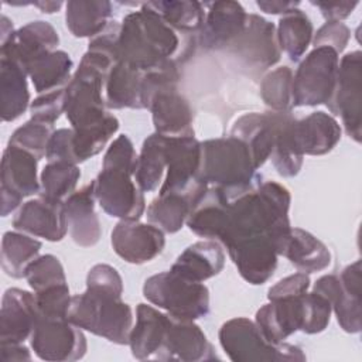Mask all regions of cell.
I'll return each instance as SVG.
<instances>
[{"mask_svg": "<svg viewBox=\"0 0 362 362\" xmlns=\"http://www.w3.org/2000/svg\"><path fill=\"white\" fill-rule=\"evenodd\" d=\"M122 294L123 280L119 272L110 264H95L88 272L86 290L71 298L68 321L113 344L126 345L133 313Z\"/></svg>", "mask_w": 362, "mask_h": 362, "instance_id": "cell-1", "label": "cell"}, {"mask_svg": "<svg viewBox=\"0 0 362 362\" xmlns=\"http://www.w3.org/2000/svg\"><path fill=\"white\" fill-rule=\"evenodd\" d=\"M181 38L164 18L147 3L129 13L120 23L117 38V61L140 72L161 68L171 61L178 62Z\"/></svg>", "mask_w": 362, "mask_h": 362, "instance_id": "cell-2", "label": "cell"}, {"mask_svg": "<svg viewBox=\"0 0 362 362\" xmlns=\"http://www.w3.org/2000/svg\"><path fill=\"white\" fill-rule=\"evenodd\" d=\"M137 164L134 146L127 134L117 136L107 147L95 184L100 208L120 221H139L146 211L143 191L133 181Z\"/></svg>", "mask_w": 362, "mask_h": 362, "instance_id": "cell-3", "label": "cell"}, {"mask_svg": "<svg viewBox=\"0 0 362 362\" xmlns=\"http://www.w3.org/2000/svg\"><path fill=\"white\" fill-rule=\"evenodd\" d=\"M201 148L199 177L209 187L242 189L262 178L256 173L249 147L233 136L201 141Z\"/></svg>", "mask_w": 362, "mask_h": 362, "instance_id": "cell-4", "label": "cell"}, {"mask_svg": "<svg viewBox=\"0 0 362 362\" xmlns=\"http://www.w3.org/2000/svg\"><path fill=\"white\" fill-rule=\"evenodd\" d=\"M219 344L233 362H303L305 354L301 348L281 342H269L255 321L236 317L222 324L218 332Z\"/></svg>", "mask_w": 362, "mask_h": 362, "instance_id": "cell-5", "label": "cell"}, {"mask_svg": "<svg viewBox=\"0 0 362 362\" xmlns=\"http://www.w3.org/2000/svg\"><path fill=\"white\" fill-rule=\"evenodd\" d=\"M143 296L148 303L177 318L195 321L209 314L208 287L171 270L150 276L143 284Z\"/></svg>", "mask_w": 362, "mask_h": 362, "instance_id": "cell-6", "label": "cell"}, {"mask_svg": "<svg viewBox=\"0 0 362 362\" xmlns=\"http://www.w3.org/2000/svg\"><path fill=\"white\" fill-rule=\"evenodd\" d=\"M339 54L331 47H314L293 76V106L327 105L335 90Z\"/></svg>", "mask_w": 362, "mask_h": 362, "instance_id": "cell-7", "label": "cell"}, {"mask_svg": "<svg viewBox=\"0 0 362 362\" xmlns=\"http://www.w3.org/2000/svg\"><path fill=\"white\" fill-rule=\"evenodd\" d=\"M167 170L158 194L184 192L202 197L208 184L201 180V141L195 136L165 137Z\"/></svg>", "mask_w": 362, "mask_h": 362, "instance_id": "cell-8", "label": "cell"}, {"mask_svg": "<svg viewBox=\"0 0 362 362\" xmlns=\"http://www.w3.org/2000/svg\"><path fill=\"white\" fill-rule=\"evenodd\" d=\"M362 54L352 51L339 61L334 95L327 103L331 113L341 116L344 129L356 143L361 141L362 116Z\"/></svg>", "mask_w": 362, "mask_h": 362, "instance_id": "cell-9", "label": "cell"}, {"mask_svg": "<svg viewBox=\"0 0 362 362\" xmlns=\"http://www.w3.org/2000/svg\"><path fill=\"white\" fill-rule=\"evenodd\" d=\"M34 354L42 361L72 362L85 356L88 344L82 329L68 318H40L30 337Z\"/></svg>", "mask_w": 362, "mask_h": 362, "instance_id": "cell-10", "label": "cell"}, {"mask_svg": "<svg viewBox=\"0 0 362 362\" xmlns=\"http://www.w3.org/2000/svg\"><path fill=\"white\" fill-rule=\"evenodd\" d=\"M110 243L115 253L132 264H143L156 259L165 246L164 232L139 221H119L112 233Z\"/></svg>", "mask_w": 362, "mask_h": 362, "instance_id": "cell-11", "label": "cell"}, {"mask_svg": "<svg viewBox=\"0 0 362 362\" xmlns=\"http://www.w3.org/2000/svg\"><path fill=\"white\" fill-rule=\"evenodd\" d=\"M154 359L201 362L218 359L212 344L192 320L171 315L163 345Z\"/></svg>", "mask_w": 362, "mask_h": 362, "instance_id": "cell-12", "label": "cell"}, {"mask_svg": "<svg viewBox=\"0 0 362 362\" xmlns=\"http://www.w3.org/2000/svg\"><path fill=\"white\" fill-rule=\"evenodd\" d=\"M305 293L269 300L267 304L256 311L255 322L269 342L281 344L291 334L303 331L305 322Z\"/></svg>", "mask_w": 362, "mask_h": 362, "instance_id": "cell-13", "label": "cell"}, {"mask_svg": "<svg viewBox=\"0 0 362 362\" xmlns=\"http://www.w3.org/2000/svg\"><path fill=\"white\" fill-rule=\"evenodd\" d=\"M147 109L151 112L156 133L165 137L194 136L192 109L177 85L158 88L151 95Z\"/></svg>", "mask_w": 362, "mask_h": 362, "instance_id": "cell-14", "label": "cell"}, {"mask_svg": "<svg viewBox=\"0 0 362 362\" xmlns=\"http://www.w3.org/2000/svg\"><path fill=\"white\" fill-rule=\"evenodd\" d=\"M229 51L255 68L267 69L276 65L281 55L276 25L259 14H247L245 31L229 47Z\"/></svg>", "mask_w": 362, "mask_h": 362, "instance_id": "cell-15", "label": "cell"}, {"mask_svg": "<svg viewBox=\"0 0 362 362\" xmlns=\"http://www.w3.org/2000/svg\"><path fill=\"white\" fill-rule=\"evenodd\" d=\"M208 7L204 25L199 31V42L206 49L230 47L245 31L247 13L238 1L219 0L205 3Z\"/></svg>", "mask_w": 362, "mask_h": 362, "instance_id": "cell-16", "label": "cell"}, {"mask_svg": "<svg viewBox=\"0 0 362 362\" xmlns=\"http://www.w3.org/2000/svg\"><path fill=\"white\" fill-rule=\"evenodd\" d=\"M13 228L34 238L59 242L68 230L64 202L49 201L42 197L30 199L20 206L13 219Z\"/></svg>", "mask_w": 362, "mask_h": 362, "instance_id": "cell-17", "label": "cell"}, {"mask_svg": "<svg viewBox=\"0 0 362 362\" xmlns=\"http://www.w3.org/2000/svg\"><path fill=\"white\" fill-rule=\"evenodd\" d=\"M58 44L57 30L47 21L35 20L1 37L0 58L14 61L25 69L30 61L44 52L55 51Z\"/></svg>", "mask_w": 362, "mask_h": 362, "instance_id": "cell-18", "label": "cell"}, {"mask_svg": "<svg viewBox=\"0 0 362 362\" xmlns=\"http://www.w3.org/2000/svg\"><path fill=\"white\" fill-rule=\"evenodd\" d=\"M38 321L35 297L27 290L7 288L0 308V344H23Z\"/></svg>", "mask_w": 362, "mask_h": 362, "instance_id": "cell-19", "label": "cell"}, {"mask_svg": "<svg viewBox=\"0 0 362 362\" xmlns=\"http://www.w3.org/2000/svg\"><path fill=\"white\" fill-rule=\"evenodd\" d=\"M287 112H252L240 116L232 126L230 136L242 140L250 151L255 167L259 170L272 156L277 130Z\"/></svg>", "mask_w": 362, "mask_h": 362, "instance_id": "cell-20", "label": "cell"}, {"mask_svg": "<svg viewBox=\"0 0 362 362\" xmlns=\"http://www.w3.org/2000/svg\"><path fill=\"white\" fill-rule=\"evenodd\" d=\"M95 184L90 181L72 192L64 201L65 218L72 240L81 247L95 246L102 235L99 218L95 212Z\"/></svg>", "mask_w": 362, "mask_h": 362, "instance_id": "cell-21", "label": "cell"}, {"mask_svg": "<svg viewBox=\"0 0 362 362\" xmlns=\"http://www.w3.org/2000/svg\"><path fill=\"white\" fill-rule=\"evenodd\" d=\"M293 137L303 156H322L341 140V126L334 116L318 110L303 119H294Z\"/></svg>", "mask_w": 362, "mask_h": 362, "instance_id": "cell-22", "label": "cell"}, {"mask_svg": "<svg viewBox=\"0 0 362 362\" xmlns=\"http://www.w3.org/2000/svg\"><path fill=\"white\" fill-rule=\"evenodd\" d=\"M171 315L164 314L153 305L140 303L136 308V324L129 334V342L133 358L139 361L154 359L160 351Z\"/></svg>", "mask_w": 362, "mask_h": 362, "instance_id": "cell-23", "label": "cell"}, {"mask_svg": "<svg viewBox=\"0 0 362 362\" xmlns=\"http://www.w3.org/2000/svg\"><path fill=\"white\" fill-rule=\"evenodd\" d=\"M225 266V252L216 240H199L189 245L173 263L171 272L189 280L202 283L216 274Z\"/></svg>", "mask_w": 362, "mask_h": 362, "instance_id": "cell-24", "label": "cell"}, {"mask_svg": "<svg viewBox=\"0 0 362 362\" xmlns=\"http://www.w3.org/2000/svg\"><path fill=\"white\" fill-rule=\"evenodd\" d=\"M37 163L38 160L27 150L7 144L1 157L0 188L17 192L23 197L40 194Z\"/></svg>", "mask_w": 362, "mask_h": 362, "instance_id": "cell-25", "label": "cell"}, {"mask_svg": "<svg viewBox=\"0 0 362 362\" xmlns=\"http://www.w3.org/2000/svg\"><path fill=\"white\" fill-rule=\"evenodd\" d=\"M280 256L307 274L325 270L331 264V253L325 243L301 228H291Z\"/></svg>", "mask_w": 362, "mask_h": 362, "instance_id": "cell-26", "label": "cell"}, {"mask_svg": "<svg viewBox=\"0 0 362 362\" xmlns=\"http://www.w3.org/2000/svg\"><path fill=\"white\" fill-rule=\"evenodd\" d=\"M313 291L322 294L331 303L338 324L345 332L358 334L361 331V293L346 290L337 274L320 277L314 283Z\"/></svg>", "mask_w": 362, "mask_h": 362, "instance_id": "cell-27", "label": "cell"}, {"mask_svg": "<svg viewBox=\"0 0 362 362\" xmlns=\"http://www.w3.org/2000/svg\"><path fill=\"white\" fill-rule=\"evenodd\" d=\"M25 69L14 61L0 58V102L3 122H14L30 107Z\"/></svg>", "mask_w": 362, "mask_h": 362, "instance_id": "cell-28", "label": "cell"}, {"mask_svg": "<svg viewBox=\"0 0 362 362\" xmlns=\"http://www.w3.org/2000/svg\"><path fill=\"white\" fill-rule=\"evenodd\" d=\"M66 28L76 38H93L110 23L112 3L107 0H71L65 4Z\"/></svg>", "mask_w": 362, "mask_h": 362, "instance_id": "cell-29", "label": "cell"}, {"mask_svg": "<svg viewBox=\"0 0 362 362\" xmlns=\"http://www.w3.org/2000/svg\"><path fill=\"white\" fill-rule=\"evenodd\" d=\"M143 72L117 61L109 71L105 82V102L109 109H143Z\"/></svg>", "mask_w": 362, "mask_h": 362, "instance_id": "cell-30", "label": "cell"}, {"mask_svg": "<svg viewBox=\"0 0 362 362\" xmlns=\"http://www.w3.org/2000/svg\"><path fill=\"white\" fill-rule=\"evenodd\" d=\"M201 197L184 192L158 194L147 206V221L163 232L175 233L185 223L195 204Z\"/></svg>", "mask_w": 362, "mask_h": 362, "instance_id": "cell-31", "label": "cell"}, {"mask_svg": "<svg viewBox=\"0 0 362 362\" xmlns=\"http://www.w3.org/2000/svg\"><path fill=\"white\" fill-rule=\"evenodd\" d=\"M71 57L61 49L44 52L30 61L25 66L37 93H45L58 88H64L71 81L72 71Z\"/></svg>", "mask_w": 362, "mask_h": 362, "instance_id": "cell-32", "label": "cell"}, {"mask_svg": "<svg viewBox=\"0 0 362 362\" xmlns=\"http://www.w3.org/2000/svg\"><path fill=\"white\" fill-rule=\"evenodd\" d=\"M165 136L153 133L143 141L140 154L137 156L134 181L143 192L156 191L165 177Z\"/></svg>", "mask_w": 362, "mask_h": 362, "instance_id": "cell-33", "label": "cell"}, {"mask_svg": "<svg viewBox=\"0 0 362 362\" xmlns=\"http://www.w3.org/2000/svg\"><path fill=\"white\" fill-rule=\"evenodd\" d=\"M313 23L300 8H294L284 14L276 27V37L280 51H283L294 62L305 54L313 41Z\"/></svg>", "mask_w": 362, "mask_h": 362, "instance_id": "cell-34", "label": "cell"}, {"mask_svg": "<svg viewBox=\"0 0 362 362\" xmlns=\"http://www.w3.org/2000/svg\"><path fill=\"white\" fill-rule=\"evenodd\" d=\"M147 4L157 11L164 21L173 27L178 34L194 37L204 25L205 10L199 1L188 0H164L147 1Z\"/></svg>", "mask_w": 362, "mask_h": 362, "instance_id": "cell-35", "label": "cell"}, {"mask_svg": "<svg viewBox=\"0 0 362 362\" xmlns=\"http://www.w3.org/2000/svg\"><path fill=\"white\" fill-rule=\"evenodd\" d=\"M41 242L30 238L27 233L18 230H8L1 239V269L3 272L13 277H24L25 267L38 257Z\"/></svg>", "mask_w": 362, "mask_h": 362, "instance_id": "cell-36", "label": "cell"}, {"mask_svg": "<svg viewBox=\"0 0 362 362\" xmlns=\"http://www.w3.org/2000/svg\"><path fill=\"white\" fill-rule=\"evenodd\" d=\"M117 130L119 120L110 113H107V116L98 124L85 129H72L71 144L75 164L83 163L88 158L99 154Z\"/></svg>", "mask_w": 362, "mask_h": 362, "instance_id": "cell-37", "label": "cell"}, {"mask_svg": "<svg viewBox=\"0 0 362 362\" xmlns=\"http://www.w3.org/2000/svg\"><path fill=\"white\" fill-rule=\"evenodd\" d=\"M81 178L78 164L66 161H48L40 175V197L49 201L64 202Z\"/></svg>", "mask_w": 362, "mask_h": 362, "instance_id": "cell-38", "label": "cell"}, {"mask_svg": "<svg viewBox=\"0 0 362 362\" xmlns=\"http://www.w3.org/2000/svg\"><path fill=\"white\" fill-rule=\"evenodd\" d=\"M294 119L296 117L291 115V112H287L283 116V120L277 130L276 143L270 156L272 164L276 168L277 174L286 178L297 175L304 161V156L297 150L293 137Z\"/></svg>", "mask_w": 362, "mask_h": 362, "instance_id": "cell-39", "label": "cell"}, {"mask_svg": "<svg viewBox=\"0 0 362 362\" xmlns=\"http://www.w3.org/2000/svg\"><path fill=\"white\" fill-rule=\"evenodd\" d=\"M260 96L273 112H291L293 72L288 66L270 71L260 83Z\"/></svg>", "mask_w": 362, "mask_h": 362, "instance_id": "cell-40", "label": "cell"}, {"mask_svg": "<svg viewBox=\"0 0 362 362\" xmlns=\"http://www.w3.org/2000/svg\"><path fill=\"white\" fill-rule=\"evenodd\" d=\"M28 286L38 293L52 286L66 284V277L59 259L54 255H42L35 257L24 272Z\"/></svg>", "mask_w": 362, "mask_h": 362, "instance_id": "cell-41", "label": "cell"}, {"mask_svg": "<svg viewBox=\"0 0 362 362\" xmlns=\"http://www.w3.org/2000/svg\"><path fill=\"white\" fill-rule=\"evenodd\" d=\"M52 133L54 130L51 124H45L30 119L13 132L8 144H14L17 147L27 150L40 161L45 157L47 144Z\"/></svg>", "mask_w": 362, "mask_h": 362, "instance_id": "cell-42", "label": "cell"}, {"mask_svg": "<svg viewBox=\"0 0 362 362\" xmlns=\"http://www.w3.org/2000/svg\"><path fill=\"white\" fill-rule=\"evenodd\" d=\"M35 304L40 318H68V310L71 304L69 287L66 284H58L34 293Z\"/></svg>", "mask_w": 362, "mask_h": 362, "instance_id": "cell-43", "label": "cell"}, {"mask_svg": "<svg viewBox=\"0 0 362 362\" xmlns=\"http://www.w3.org/2000/svg\"><path fill=\"white\" fill-rule=\"evenodd\" d=\"M65 88L40 93L30 105L31 119L54 126L61 113H65Z\"/></svg>", "mask_w": 362, "mask_h": 362, "instance_id": "cell-44", "label": "cell"}, {"mask_svg": "<svg viewBox=\"0 0 362 362\" xmlns=\"http://www.w3.org/2000/svg\"><path fill=\"white\" fill-rule=\"evenodd\" d=\"M331 303L320 293H305V322L303 332L320 334L322 332L331 320Z\"/></svg>", "mask_w": 362, "mask_h": 362, "instance_id": "cell-45", "label": "cell"}, {"mask_svg": "<svg viewBox=\"0 0 362 362\" xmlns=\"http://www.w3.org/2000/svg\"><path fill=\"white\" fill-rule=\"evenodd\" d=\"M351 38L349 28L342 21H327L322 27L318 28L317 34L313 38L314 47H331L338 54H341Z\"/></svg>", "mask_w": 362, "mask_h": 362, "instance_id": "cell-46", "label": "cell"}, {"mask_svg": "<svg viewBox=\"0 0 362 362\" xmlns=\"http://www.w3.org/2000/svg\"><path fill=\"white\" fill-rule=\"evenodd\" d=\"M71 141H72V129L54 130L47 144L45 158L48 161H66V163L75 164Z\"/></svg>", "mask_w": 362, "mask_h": 362, "instance_id": "cell-47", "label": "cell"}, {"mask_svg": "<svg viewBox=\"0 0 362 362\" xmlns=\"http://www.w3.org/2000/svg\"><path fill=\"white\" fill-rule=\"evenodd\" d=\"M310 288V277L307 273H294L279 280L274 286H272L267 291V298L274 300L284 296H294L303 294Z\"/></svg>", "mask_w": 362, "mask_h": 362, "instance_id": "cell-48", "label": "cell"}, {"mask_svg": "<svg viewBox=\"0 0 362 362\" xmlns=\"http://www.w3.org/2000/svg\"><path fill=\"white\" fill-rule=\"evenodd\" d=\"M310 4L320 8L322 17L327 21H342L352 14L358 1H321V0H311Z\"/></svg>", "mask_w": 362, "mask_h": 362, "instance_id": "cell-49", "label": "cell"}, {"mask_svg": "<svg viewBox=\"0 0 362 362\" xmlns=\"http://www.w3.org/2000/svg\"><path fill=\"white\" fill-rule=\"evenodd\" d=\"M0 359L10 361H31V354L23 344H0Z\"/></svg>", "mask_w": 362, "mask_h": 362, "instance_id": "cell-50", "label": "cell"}, {"mask_svg": "<svg viewBox=\"0 0 362 362\" xmlns=\"http://www.w3.org/2000/svg\"><path fill=\"white\" fill-rule=\"evenodd\" d=\"M257 7L267 14H287L294 8H298L300 1H281V0H259Z\"/></svg>", "mask_w": 362, "mask_h": 362, "instance_id": "cell-51", "label": "cell"}, {"mask_svg": "<svg viewBox=\"0 0 362 362\" xmlns=\"http://www.w3.org/2000/svg\"><path fill=\"white\" fill-rule=\"evenodd\" d=\"M0 192H1V216H7L8 214H11L20 206L24 197L3 188H0Z\"/></svg>", "mask_w": 362, "mask_h": 362, "instance_id": "cell-52", "label": "cell"}, {"mask_svg": "<svg viewBox=\"0 0 362 362\" xmlns=\"http://www.w3.org/2000/svg\"><path fill=\"white\" fill-rule=\"evenodd\" d=\"M35 7H38L42 13H47V14H52L55 11H58L61 7H62V1H34V3H30Z\"/></svg>", "mask_w": 362, "mask_h": 362, "instance_id": "cell-53", "label": "cell"}]
</instances>
